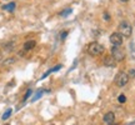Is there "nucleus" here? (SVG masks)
I'll use <instances>...</instances> for the list:
<instances>
[{
    "mask_svg": "<svg viewBox=\"0 0 135 125\" xmlns=\"http://www.w3.org/2000/svg\"><path fill=\"white\" fill-rule=\"evenodd\" d=\"M10 115H11V109H9V110L5 111L4 114H3V116H1V119H3V120H6V119H8Z\"/></svg>",
    "mask_w": 135,
    "mask_h": 125,
    "instance_id": "15",
    "label": "nucleus"
},
{
    "mask_svg": "<svg viewBox=\"0 0 135 125\" xmlns=\"http://www.w3.org/2000/svg\"><path fill=\"white\" fill-rule=\"evenodd\" d=\"M44 92H45L44 89H39V90H38V93H36V94L34 95V98H33V99H31V101H36V100H39V99L41 98V95H43V94H44Z\"/></svg>",
    "mask_w": 135,
    "mask_h": 125,
    "instance_id": "13",
    "label": "nucleus"
},
{
    "mask_svg": "<svg viewBox=\"0 0 135 125\" xmlns=\"http://www.w3.org/2000/svg\"><path fill=\"white\" fill-rule=\"evenodd\" d=\"M71 13H73V9L71 8H69V9H65L64 11H61V13H60V16H61V18H65V16H68V15H70Z\"/></svg>",
    "mask_w": 135,
    "mask_h": 125,
    "instance_id": "14",
    "label": "nucleus"
},
{
    "mask_svg": "<svg viewBox=\"0 0 135 125\" xmlns=\"http://www.w3.org/2000/svg\"><path fill=\"white\" fill-rule=\"evenodd\" d=\"M124 41V36L120 33H113L110 35V43L116 46H121V44Z\"/></svg>",
    "mask_w": 135,
    "mask_h": 125,
    "instance_id": "5",
    "label": "nucleus"
},
{
    "mask_svg": "<svg viewBox=\"0 0 135 125\" xmlns=\"http://www.w3.org/2000/svg\"><path fill=\"white\" fill-rule=\"evenodd\" d=\"M121 3H128V1H129V0H120Z\"/></svg>",
    "mask_w": 135,
    "mask_h": 125,
    "instance_id": "22",
    "label": "nucleus"
},
{
    "mask_svg": "<svg viewBox=\"0 0 135 125\" xmlns=\"http://www.w3.org/2000/svg\"><path fill=\"white\" fill-rule=\"evenodd\" d=\"M66 35H68V31H63V33L60 34V38H61V40H64V39L66 38Z\"/></svg>",
    "mask_w": 135,
    "mask_h": 125,
    "instance_id": "18",
    "label": "nucleus"
},
{
    "mask_svg": "<svg viewBox=\"0 0 135 125\" xmlns=\"http://www.w3.org/2000/svg\"><path fill=\"white\" fill-rule=\"evenodd\" d=\"M104 19H105L106 21H109V20H110V15L108 14V13H105V14H104Z\"/></svg>",
    "mask_w": 135,
    "mask_h": 125,
    "instance_id": "19",
    "label": "nucleus"
},
{
    "mask_svg": "<svg viewBox=\"0 0 135 125\" xmlns=\"http://www.w3.org/2000/svg\"><path fill=\"white\" fill-rule=\"evenodd\" d=\"M15 3H9V4H6L3 6V10H5V11H10V13H13L15 10Z\"/></svg>",
    "mask_w": 135,
    "mask_h": 125,
    "instance_id": "12",
    "label": "nucleus"
},
{
    "mask_svg": "<svg viewBox=\"0 0 135 125\" xmlns=\"http://www.w3.org/2000/svg\"><path fill=\"white\" fill-rule=\"evenodd\" d=\"M109 125H118V124H113V123H111V124H109Z\"/></svg>",
    "mask_w": 135,
    "mask_h": 125,
    "instance_id": "23",
    "label": "nucleus"
},
{
    "mask_svg": "<svg viewBox=\"0 0 135 125\" xmlns=\"http://www.w3.org/2000/svg\"><path fill=\"white\" fill-rule=\"evenodd\" d=\"M31 93H33V90H31V89H29V90L26 92V94L24 95V100H26L28 98H30V95H31Z\"/></svg>",
    "mask_w": 135,
    "mask_h": 125,
    "instance_id": "17",
    "label": "nucleus"
},
{
    "mask_svg": "<svg viewBox=\"0 0 135 125\" xmlns=\"http://www.w3.org/2000/svg\"><path fill=\"white\" fill-rule=\"evenodd\" d=\"M15 61H16V58H14V56L6 58V59H4V60H1V66L9 68V66H11L13 64H15Z\"/></svg>",
    "mask_w": 135,
    "mask_h": 125,
    "instance_id": "7",
    "label": "nucleus"
},
{
    "mask_svg": "<svg viewBox=\"0 0 135 125\" xmlns=\"http://www.w3.org/2000/svg\"><path fill=\"white\" fill-rule=\"evenodd\" d=\"M104 50H105L104 46H103L101 44H99L98 41H93V43H90L86 48L88 54H90L91 56H99V55H101V54H104Z\"/></svg>",
    "mask_w": 135,
    "mask_h": 125,
    "instance_id": "1",
    "label": "nucleus"
},
{
    "mask_svg": "<svg viewBox=\"0 0 135 125\" xmlns=\"http://www.w3.org/2000/svg\"><path fill=\"white\" fill-rule=\"evenodd\" d=\"M134 75H135V70L134 69H131L130 73H129V76H134Z\"/></svg>",
    "mask_w": 135,
    "mask_h": 125,
    "instance_id": "20",
    "label": "nucleus"
},
{
    "mask_svg": "<svg viewBox=\"0 0 135 125\" xmlns=\"http://www.w3.org/2000/svg\"><path fill=\"white\" fill-rule=\"evenodd\" d=\"M104 64H105L108 68H115L116 66V60L111 55H106L104 56Z\"/></svg>",
    "mask_w": 135,
    "mask_h": 125,
    "instance_id": "6",
    "label": "nucleus"
},
{
    "mask_svg": "<svg viewBox=\"0 0 135 125\" xmlns=\"http://www.w3.org/2000/svg\"><path fill=\"white\" fill-rule=\"evenodd\" d=\"M118 100H119V103H121V104H124L126 101V96L124 95V94H121V95H119V98H118Z\"/></svg>",
    "mask_w": 135,
    "mask_h": 125,
    "instance_id": "16",
    "label": "nucleus"
},
{
    "mask_svg": "<svg viewBox=\"0 0 135 125\" xmlns=\"http://www.w3.org/2000/svg\"><path fill=\"white\" fill-rule=\"evenodd\" d=\"M61 68H63V65H61V64H59V65H56V66H54V68H51V69H49L48 71H45V73H44V74H43V76L40 78V79L43 80V79H45V78L48 76L49 74H51V73H54V71H59V70H60Z\"/></svg>",
    "mask_w": 135,
    "mask_h": 125,
    "instance_id": "9",
    "label": "nucleus"
},
{
    "mask_svg": "<svg viewBox=\"0 0 135 125\" xmlns=\"http://www.w3.org/2000/svg\"><path fill=\"white\" fill-rule=\"evenodd\" d=\"M1 60H3V53L0 51V61H1Z\"/></svg>",
    "mask_w": 135,
    "mask_h": 125,
    "instance_id": "21",
    "label": "nucleus"
},
{
    "mask_svg": "<svg viewBox=\"0 0 135 125\" xmlns=\"http://www.w3.org/2000/svg\"><path fill=\"white\" fill-rule=\"evenodd\" d=\"M35 45H36V43H35L34 40H29V41H26V43L23 45V49H24V51H29V50L35 48Z\"/></svg>",
    "mask_w": 135,
    "mask_h": 125,
    "instance_id": "10",
    "label": "nucleus"
},
{
    "mask_svg": "<svg viewBox=\"0 0 135 125\" xmlns=\"http://www.w3.org/2000/svg\"><path fill=\"white\" fill-rule=\"evenodd\" d=\"M114 120H115V114H114L113 111H109V113H106L105 115H104V121H105L108 125L111 124V123H114Z\"/></svg>",
    "mask_w": 135,
    "mask_h": 125,
    "instance_id": "8",
    "label": "nucleus"
},
{
    "mask_svg": "<svg viewBox=\"0 0 135 125\" xmlns=\"http://www.w3.org/2000/svg\"><path fill=\"white\" fill-rule=\"evenodd\" d=\"M3 48H4L5 51H13L15 48V43L14 41H9V43H6L3 45Z\"/></svg>",
    "mask_w": 135,
    "mask_h": 125,
    "instance_id": "11",
    "label": "nucleus"
},
{
    "mask_svg": "<svg viewBox=\"0 0 135 125\" xmlns=\"http://www.w3.org/2000/svg\"><path fill=\"white\" fill-rule=\"evenodd\" d=\"M111 56L115 59L116 62L119 61H123L124 59H125V51L123 50V48H120V46H116V45H114L113 48H111Z\"/></svg>",
    "mask_w": 135,
    "mask_h": 125,
    "instance_id": "3",
    "label": "nucleus"
},
{
    "mask_svg": "<svg viewBox=\"0 0 135 125\" xmlns=\"http://www.w3.org/2000/svg\"><path fill=\"white\" fill-rule=\"evenodd\" d=\"M119 33L123 35V36H126V38H129L133 33V28H131L130 23H128L126 20L124 21H121L120 24H119Z\"/></svg>",
    "mask_w": 135,
    "mask_h": 125,
    "instance_id": "4",
    "label": "nucleus"
},
{
    "mask_svg": "<svg viewBox=\"0 0 135 125\" xmlns=\"http://www.w3.org/2000/svg\"><path fill=\"white\" fill-rule=\"evenodd\" d=\"M129 78H130L129 74H126L125 71H119L115 76V84L119 88L125 86L126 84H128V81H129Z\"/></svg>",
    "mask_w": 135,
    "mask_h": 125,
    "instance_id": "2",
    "label": "nucleus"
}]
</instances>
